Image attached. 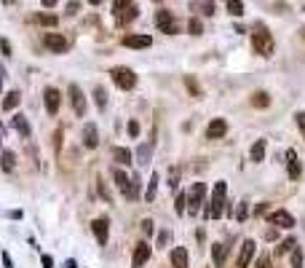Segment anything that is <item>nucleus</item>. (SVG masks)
<instances>
[{"label":"nucleus","instance_id":"nucleus-26","mask_svg":"<svg viewBox=\"0 0 305 268\" xmlns=\"http://www.w3.org/2000/svg\"><path fill=\"white\" fill-rule=\"evenodd\" d=\"M158 172L150 177V185H148V193H145V201H155V191H158Z\"/></svg>","mask_w":305,"mask_h":268},{"label":"nucleus","instance_id":"nucleus-6","mask_svg":"<svg viewBox=\"0 0 305 268\" xmlns=\"http://www.w3.org/2000/svg\"><path fill=\"white\" fill-rule=\"evenodd\" d=\"M203 193H206V188H203V182H196V185L190 188V196H188V209H185V212H190V215H198V212H201V204H203Z\"/></svg>","mask_w":305,"mask_h":268},{"label":"nucleus","instance_id":"nucleus-48","mask_svg":"<svg viewBox=\"0 0 305 268\" xmlns=\"http://www.w3.org/2000/svg\"><path fill=\"white\" fill-rule=\"evenodd\" d=\"M3 263H5V268H14V260L8 258V252H3Z\"/></svg>","mask_w":305,"mask_h":268},{"label":"nucleus","instance_id":"nucleus-10","mask_svg":"<svg viewBox=\"0 0 305 268\" xmlns=\"http://www.w3.org/2000/svg\"><path fill=\"white\" fill-rule=\"evenodd\" d=\"M43 102H46V110L48 116H56V110H59V91H56L54 86H48L46 91H43Z\"/></svg>","mask_w":305,"mask_h":268},{"label":"nucleus","instance_id":"nucleus-14","mask_svg":"<svg viewBox=\"0 0 305 268\" xmlns=\"http://www.w3.org/2000/svg\"><path fill=\"white\" fill-rule=\"evenodd\" d=\"M83 145H86L88 150H94V147L99 145V132H97V123H86V129H83Z\"/></svg>","mask_w":305,"mask_h":268},{"label":"nucleus","instance_id":"nucleus-41","mask_svg":"<svg viewBox=\"0 0 305 268\" xmlns=\"http://www.w3.org/2000/svg\"><path fill=\"white\" fill-rule=\"evenodd\" d=\"M129 137H139V123L137 121H129Z\"/></svg>","mask_w":305,"mask_h":268},{"label":"nucleus","instance_id":"nucleus-24","mask_svg":"<svg viewBox=\"0 0 305 268\" xmlns=\"http://www.w3.org/2000/svg\"><path fill=\"white\" fill-rule=\"evenodd\" d=\"M112 156H115V161L123 164V167H126V164H131V150H126V147H115V150H112Z\"/></svg>","mask_w":305,"mask_h":268},{"label":"nucleus","instance_id":"nucleus-21","mask_svg":"<svg viewBox=\"0 0 305 268\" xmlns=\"http://www.w3.org/2000/svg\"><path fill=\"white\" fill-rule=\"evenodd\" d=\"M123 196L129 198V201H137L139 198V177H131L126 182V188H123Z\"/></svg>","mask_w":305,"mask_h":268},{"label":"nucleus","instance_id":"nucleus-1","mask_svg":"<svg viewBox=\"0 0 305 268\" xmlns=\"http://www.w3.org/2000/svg\"><path fill=\"white\" fill-rule=\"evenodd\" d=\"M112 14H115L118 24H129V22L137 19L139 8L134 5V0H115V3H112Z\"/></svg>","mask_w":305,"mask_h":268},{"label":"nucleus","instance_id":"nucleus-29","mask_svg":"<svg viewBox=\"0 0 305 268\" xmlns=\"http://www.w3.org/2000/svg\"><path fill=\"white\" fill-rule=\"evenodd\" d=\"M185 86L190 89V94H193V97H203V91H201L198 83H196V78H193V75H185Z\"/></svg>","mask_w":305,"mask_h":268},{"label":"nucleus","instance_id":"nucleus-12","mask_svg":"<svg viewBox=\"0 0 305 268\" xmlns=\"http://www.w3.org/2000/svg\"><path fill=\"white\" fill-rule=\"evenodd\" d=\"M91 228H94V236H97V242L99 244H107V231H110V220L107 218H97L91 223Z\"/></svg>","mask_w":305,"mask_h":268},{"label":"nucleus","instance_id":"nucleus-27","mask_svg":"<svg viewBox=\"0 0 305 268\" xmlns=\"http://www.w3.org/2000/svg\"><path fill=\"white\" fill-rule=\"evenodd\" d=\"M94 102H97V107H99V110H105V107H107V91L102 89V86L94 89Z\"/></svg>","mask_w":305,"mask_h":268},{"label":"nucleus","instance_id":"nucleus-9","mask_svg":"<svg viewBox=\"0 0 305 268\" xmlns=\"http://www.w3.org/2000/svg\"><path fill=\"white\" fill-rule=\"evenodd\" d=\"M268 220H270V225H276V228H292L295 225V218H292L286 209H276Z\"/></svg>","mask_w":305,"mask_h":268},{"label":"nucleus","instance_id":"nucleus-11","mask_svg":"<svg viewBox=\"0 0 305 268\" xmlns=\"http://www.w3.org/2000/svg\"><path fill=\"white\" fill-rule=\"evenodd\" d=\"M225 132H228L225 118H214V121L206 126V140H219V137H225Z\"/></svg>","mask_w":305,"mask_h":268},{"label":"nucleus","instance_id":"nucleus-50","mask_svg":"<svg viewBox=\"0 0 305 268\" xmlns=\"http://www.w3.org/2000/svg\"><path fill=\"white\" fill-rule=\"evenodd\" d=\"M88 3H91V5H99V3H102V0H88Z\"/></svg>","mask_w":305,"mask_h":268},{"label":"nucleus","instance_id":"nucleus-2","mask_svg":"<svg viewBox=\"0 0 305 268\" xmlns=\"http://www.w3.org/2000/svg\"><path fill=\"white\" fill-rule=\"evenodd\" d=\"M225 196H228V185H225V182H217V185H214V193H212V209H209V218H212V220L222 218Z\"/></svg>","mask_w":305,"mask_h":268},{"label":"nucleus","instance_id":"nucleus-45","mask_svg":"<svg viewBox=\"0 0 305 268\" xmlns=\"http://www.w3.org/2000/svg\"><path fill=\"white\" fill-rule=\"evenodd\" d=\"M0 51H3L5 56H11V43L8 41H0Z\"/></svg>","mask_w":305,"mask_h":268},{"label":"nucleus","instance_id":"nucleus-38","mask_svg":"<svg viewBox=\"0 0 305 268\" xmlns=\"http://www.w3.org/2000/svg\"><path fill=\"white\" fill-rule=\"evenodd\" d=\"M292 268H303V252H300V249L292 252Z\"/></svg>","mask_w":305,"mask_h":268},{"label":"nucleus","instance_id":"nucleus-3","mask_svg":"<svg viewBox=\"0 0 305 268\" xmlns=\"http://www.w3.org/2000/svg\"><path fill=\"white\" fill-rule=\"evenodd\" d=\"M110 75H112V81H115V86L123 89V91H131L137 86V75H134L131 67H112Z\"/></svg>","mask_w":305,"mask_h":268},{"label":"nucleus","instance_id":"nucleus-15","mask_svg":"<svg viewBox=\"0 0 305 268\" xmlns=\"http://www.w3.org/2000/svg\"><path fill=\"white\" fill-rule=\"evenodd\" d=\"M150 43H152L150 35H126L123 38V46H126V49H148Z\"/></svg>","mask_w":305,"mask_h":268},{"label":"nucleus","instance_id":"nucleus-13","mask_svg":"<svg viewBox=\"0 0 305 268\" xmlns=\"http://www.w3.org/2000/svg\"><path fill=\"white\" fill-rule=\"evenodd\" d=\"M252 258H254V242H252V239H246V242L241 244V255H239V260H236V266H239V268H246Z\"/></svg>","mask_w":305,"mask_h":268},{"label":"nucleus","instance_id":"nucleus-42","mask_svg":"<svg viewBox=\"0 0 305 268\" xmlns=\"http://www.w3.org/2000/svg\"><path fill=\"white\" fill-rule=\"evenodd\" d=\"M257 268H270V258H268V255H262V258H257Z\"/></svg>","mask_w":305,"mask_h":268},{"label":"nucleus","instance_id":"nucleus-37","mask_svg":"<svg viewBox=\"0 0 305 268\" xmlns=\"http://www.w3.org/2000/svg\"><path fill=\"white\" fill-rule=\"evenodd\" d=\"M185 209H188V196H185V193H179V196H177V212L182 215Z\"/></svg>","mask_w":305,"mask_h":268},{"label":"nucleus","instance_id":"nucleus-16","mask_svg":"<svg viewBox=\"0 0 305 268\" xmlns=\"http://www.w3.org/2000/svg\"><path fill=\"white\" fill-rule=\"evenodd\" d=\"M148 258H150V247H148V244H145V242H139V244H137V249H134L131 266H134V268L145 266V263H148Z\"/></svg>","mask_w":305,"mask_h":268},{"label":"nucleus","instance_id":"nucleus-4","mask_svg":"<svg viewBox=\"0 0 305 268\" xmlns=\"http://www.w3.org/2000/svg\"><path fill=\"white\" fill-rule=\"evenodd\" d=\"M252 46H254V51L262 54V56L273 54V38H270L268 30H257V32H254V35H252Z\"/></svg>","mask_w":305,"mask_h":268},{"label":"nucleus","instance_id":"nucleus-20","mask_svg":"<svg viewBox=\"0 0 305 268\" xmlns=\"http://www.w3.org/2000/svg\"><path fill=\"white\" fill-rule=\"evenodd\" d=\"M172 266L174 268H188V252H185V247L172 249Z\"/></svg>","mask_w":305,"mask_h":268},{"label":"nucleus","instance_id":"nucleus-23","mask_svg":"<svg viewBox=\"0 0 305 268\" xmlns=\"http://www.w3.org/2000/svg\"><path fill=\"white\" fill-rule=\"evenodd\" d=\"M32 22L41 24V27H56V24H59V19H56L54 14H35V16H32Z\"/></svg>","mask_w":305,"mask_h":268},{"label":"nucleus","instance_id":"nucleus-31","mask_svg":"<svg viewBox=\"0 0 305 268\" xmlns=\"http://www.w3.org/2000/svg\"><path fill=\"white\" fill-rule=\"evenodd\" d=\"M193 8H201V11H203V16H212V14H214V3H212V0H203V3H196Z\"/></svg>","mask_w":305,"mask_h":268},{"label":"nucleus","instance_id":"nucleus-7","mask_svg":"<svg viewBox=\"0 0 305 268\" xmlns=\"http://www.w3.org/2000/svg\"><path fill=\"white\" fill-rule=\"evenodd\" d=\"M43 43H46V49L54 51V54H67V51H70V41H67L65 35H59V32H48V35L43 38Z\"/></svg>","mask_w":305,"mask_h":268},{"label":"nucleus","instance_id":"nucleus-44","mask_svg":"<svg viewBox=\"0 0 305 268\" xmlns=\"http://www.w3.org/2000/svg\"><path fill=\"white\" fill-rule=\"evenodd\" d=\"M142 231H145V233H152V220H150V218L142 220Z\"/></svg>","mask_w":305,"mask_h":268},{"label":"nucleus","instance_id":"nucleus-33","mask_svg":"<svg viewBox=\"0 0 305 268\" xmlns=\"http://www.w3.org/2000/svg\"><path fill=\"white\" fill-rule=\"evenodd\" d=\"M188 30H190V35H201V32H203V22L201 19H190Z\"/></svg>","mask_w":305,"mask_h":268},{"label":"nucleus","instance_id":"nucleus-25","mask_svg":"<svg viewBox=\"0 0 305 268\" xmlns=\"http://www.w3.org/2000/svg\"><path fill=\"white\" fill-rule=\"evenodd\" d=\"M252 105L254 107H268L270 105V97L265 94V91H254V94H252Z\"/></svg>","mask_w":305,"mask_h":268},{"label":"nucleus","instance_id":"nucleus-8","mask_svg":"<svg viewBox=\"0 0 305 268\" xmlns=\"http://www.w3.org/2000/svg\"><path fill=\"white\" fill-rule=\"evenodd\" d=\"M70 102H72L75 116H86V97H83V91H81L78 83H72V86H70Z\"/></svg>","mask_w":305,"mask_h":268},{"label":"nucleus","instance_id":"nucleus-35","mask_svg":"<svg viewBox=\"0 0 305 268\" xmlns=\"http://www.w3.org/2000/svg\"><path fill=\"white\" fill-rule=\"evenodd\" d=\"M3 169H5V172H11V169H14V153H11V150L3 153Z\"/></svg>","mask_w":305,"mask_h":268},{"label":"nucleus","instance_id":"nucleus-47","mask_svg":"<svg viewBox=\"0 0 305 268\" xmlns=\"http://www.w3.org/2000/svg\"><path fill=\"white\" fill-rule=\"evenodd\" d=\"M166 242H169V233H166V231H163V233H158V247H163Z\"/></svg>","mask_w":305,"mask_h":268},{"label":"nucleus","instance_id":"nucleus-32","mask_svg":"<svg viewBox=\"0 0 305 268\" xmlns=\"http://www.w3.org/2000/svg\"><path fill=\"white\" fill-rule=\"evenodd\" d=\"M150 150H152V142H148V145L139 147V164H148L150 161Z\"/></svg>","mask_w":305,"mask_h":268},{"label":"nucleus","instance_id":"nucleus-34","mask_svg":"<svg viewBox=\"0 0 305 268\" xmlns=\"http://www.w3.org/2000/svg\"><path fill=\"white\" fill-rule=\"evenodd\" d=\"M246 218H249V207H246V201H241L239 204V212H236V220H239V223H244Z\"/></svg>","mask_w":305,"mask_h":268},{"label":"nucleus","instance_id":"nucleus-49","mask_svg":"<svg viewBox=\"0 0 305 268\" xmlns=\"http://www.w3.org/2000/svg\"><path fill=\"white\" fill-rule=\"evenodd\" d=\"M41 3H43V8H54V5L59 3V0H41Z\"/></svg>","mask_w":305,"mask_h":268},{"label":"nucleus","instance_id":"nucleus-28","mask_svg":"<svg viewBox=\"0 0 305 268\" xmlns=\"http://www.w3.org/2000/svg\"><path fill=\"white\" fill-rule=\"evenodd\" d=\"M19 102H22V99H19V91H11V94L3 99V110H14Z\"/></svg>","mask_w":305,"mask_h":268},{"label":"nucleus","instance_id":"nucleus-17","mask_svg":"<svg viewBox=\"0 0 305 268\" xmlns=\"http://www.w3.org/2000/svg\"><path fill=\"white\" fill-rule=\"evenodd\" d=\"M212 258H214V266L217 268H225V260H228V247L222 242L212 244Z\"/></svg>","mask_w":305,"mask_h":268},{"label":"nucleus","instance_id":"nucleus-5","mask_svg":"<svg viewBox=\"0 0 305 268\" xmlns=\"http://www.w3.org/2000/svg\"><path fill=\"white\" fill-rule=\"evenodd\" d=\"M155 24H158V30L166 32V35H177V32H179V22L172 16V11H158Z\"/></svg>","mask_w":305,"mask_h":268},{"label":"nucleus","instance_id":"nucleus-36","mask_svg":"<svg viewBox=\"0 0 305 268\" xmlns=\"http://www.w3.org/2000/svg\"><path fill=\"white\" fill-rule=\"evenodd\" d=\"M112 174H115V182H118V188H121V191H123V188H126V182H129V177H126V174L121 172V169H115V172H112Z\"/></svg>","mask_w":305,"mask_h":268},{"label":"nucleus","instance_id":"nucleus-40","mask_svg":"<svg viewBox=\"0 0 305 268\" xmlns=\"http://www.w3.org/2000/svg\"><path fill=\"white\" fill-rule=\"evenodd\" d=\"M78 11H81V3H78V0H72V3H67V16H75Z\"/></svg>","mask_w":305,"mask_h":268},{"label":"nucleus","instance_id":"nucleus-19","mask_svg":"<svg viewBox=\"0 0 305 268\" xmlns=\"http://www.w3.org/2000/svg\"><path fill=\"white\" fill-rule=\"evenodd\" d=\"M286 172H289V177H292V180H297V177L303 174V167H300V161H297L295 150L286 153Z\"/></svg>","mask_w":305,"mask_h":268},{"label":"nucleus","instance_id":"nucleus-46","mask_svg":"<svg viewBox=\"0 0 305 268\" xmlns=\"http://www.w3.org/2000/svg\"><path fill=\"white\" fill-rule=\"evenodd\" d=\"M43 268H54V258L51 255H43Z\"/></svg>","mask_w":305,"mask_h":268},{"label":"nucleus","instance_id":"nucleus-18","mask_svg":"<svg viewBox=\"0 0 305 268\" xmlns=\"http://www.w3.org/2000/svg\"><path fill=\"white\" fill-rule=\"evenodd\" d=\"M11 123H14V129H16V132H19L22 137H30V134H32L30 121H27V116H22V113H16V116L11 118Z\"/></svg>","mask_w":305,"mask_h":268},{"label":"nucleus","instance_id":"nucleus-43","mask_svg":"<svg viewBox=\"0 0 305 268\" xmlns=\"http://www.w3.org/2000/svg\"><path fill=\"white\" fill-rule=\"evenodd\" d=\"M297 126H300V132H303V137H305V113H297Z\"/></svg>","mask_w":305,"mask_h":268},{"label":"nucleus","instance_id":"nucleus-39","mask_svg":"<svg viewBox=\"0 0 305 268\" xmlns=\"http://www.w3.org/2000/svg\"><path fill=\"white\" fill-rule=\"evenodd\" d=\"M292 247H295V239H286V242H281V247H279V252L281 255H286V252H289V249Z\"/></svg>","mask_w":305,"mask_h":268},{"label":"nucleus","instance_id":"nucleus-30","mask_svg":"<svg viewBox=\"0 0 305 268\" xmlns=\"http://www.w3.org/2000/svg\"><path fill=\"white\" fill-rule=\"evenodd\" d=\"M225 3H228V11L233 16H241L244 14V3H241V0H225Z\"/></svg>","mask_w":305,"mask_h":268},{"label":"nucleus","instance_id":"nucleus-22","mask_svg":"<svg viewBox=\"0 0 305 268\" xmlns=\"http://www.w3.org/2000/svg\"><path fill=\"white\" fill-rule=\"evenodd\" d=\"M265 147H268V140H257V142H254L252 150H249L252 161H262V158H265Z\"/></svg>","mask_w":305,"mask_h":268}]
</instances>
